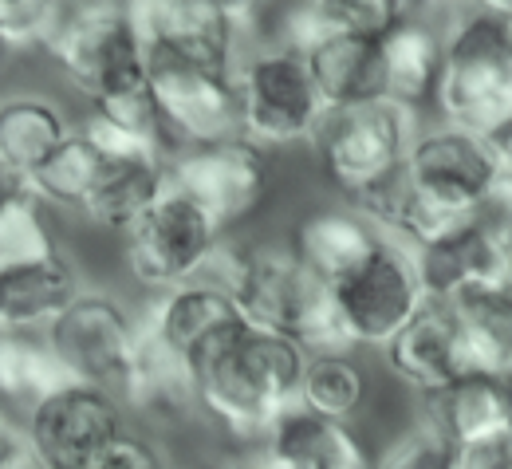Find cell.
<instances>
[{
  "mask_svg": "<svg viewBox=\"0 0 512 469\" xmlns=\"http://www.w3.org/2000/svg\"><path fill=\"white\" fill-rule=\"evenodd\" d=\"M304 363L300 343L241 320L190 355L201 414L237 442H264L272 422L300 402Z\"/></svg>",
  "mask_w": 512,
  "mask_h": 469,
  "instance_id": "cell-1",
  "label": "cell"
},
{
  "mask_svg": "<svg viewBox=\"0 0 512 469\" xmlns=\"http://www.w3.org/2000/svg\"><path fill=\"white\" fill-rule=\"evenodd\" d=\"M457 320L469 367L512 383V288L477 284L446 304Z\"/></svg>",
  "mask_w": 512,
  "mask_h": 469,
  "instance_id": "cell-24",
  "label": "cell"
},
{
  "mask_svg": "<svg viewBox=\"0 0 512 469\" xmlns=\"http://www.w3.org/2000/svg\"><path fill=\"white\" fill-rule=\"evenodd\" d=\"M138 335H142V320L130 316L127 304L103 292H83L48 328V347L71 383L99 387L119 399L130 359L138 351Z\"/></svg>",
  "mask_w": 512,
  "mask_h": 469,
  "instance_id": "cell-9",
  "label": "cell"
},
{
  "mask_svg": "<svg viewBox=\"0 0 512 469\" xmlns=\"http://www.w3.org/2000/svg\"><path fill=\"white\" fill-rule=\"evenodd\" d=\"M24 469H44V466H36V462H32V466H24Z\"/></svg>",
  "mask_w": 512,
  "mask_h": 469,
  "instance_id": "cell-42",
  "label": "cell"
},
{
  "mask_svg": "<svg viewBox=\"0 0 512 469\" xmlns=\"http://www.w3.org/2000/svg\"><path fill=\"white\" fill-rule=\"evenodd\" d=\"M241 123L256 146H296L316 142L327 103L312 79L308 56L268 44L249 52L237 67Z\"/></svg>",
  "mask_w": 512,
  "mask_h": 469,
  "instance_id": "cell-6",
  "label": "cell"
},
{
  "mask_svg": "<svg viewBox=\"0 0 512 469\" xmlns=\"http://www.w3.org/2000/svg\"><path fill=\"white\" fill-rule=\"evenodd\" d=\"M170 190V162L150 150H130V154H107L103 174L83 205V217L103 225V229H123L130 225Z\"/></svg>",
  "mask_w": 512,
  "mask_h": 469,
  "instance_id": "cell-22",
  "label": "cell"
},
{
  "mask_svg": "<svg viewBox=\"0 0 512 469\" xmlns=\"http://www.w3.org/2000/svg\"><path fill=\"white\" fill-rule=\"evenodd\" d=\"M64 67L71 87L91 103L130 91L150 79L146 40L134 20V4H79L67 8L64 24L48 48Z\"/></svg>",
  "mask_w": 512,
  "mask_h": 469,
  "instance_id": "cell-5",
  "label": "cell"
},
{
  "mask_svg": "<svg viewBox=\"0 0 512 469\" xmlns=\"http://www.w3.org/2000/svg\"><path fill=\"white\" fill-rule=\"evenodd\" d=\"M272 170L264 146L253 138H229L213 146H190L170 162V190L201 205L221 229L249 221L268 198Z\"/></svg>",
  "mask_w": 512,
  "mask_h": 469,
  "instance_id": "cell-12",
  "label": "cell"
},
{
  "mask_svg": "<svg viewBox=\"0 0 512 469\" xmlns=\"http://www.w3.org/2000/svg\"><path fill=\"white\" fill-rule=\"evenodd\" d=\"M103 162H107V154L91 142V134L75 131L44 166H36L24 178V190L36 201L64 205V209H79L83 213V205H87L99 174H103Z\"/></svg>",
  "mask_w": 512,
  "mask_h": 469,
  "instance_id": "cell-28",
  "label": "cell"
},
{
  "mask_svg": "<svg viewBox=\"0 0 512 469\" xmlns=\"http://www.w3.org/2000/svg\"><path fill=\"white\" fill-rule=\"evenodd\" d=\"M501 174H505V162L485 134L461 131L449 123L418 131L406 154L410 186L426 201L446 205L453 213H469Z\"/></svg>",
  "mask_w": 512,
  "mask_h": 469,
  "instance_id": "cell-14",
  "label": "cell"
},
{
  "mask_svg": "<svg viewBox=\"0 0 512 469\" xmlns=\"http://www.w3.org/2000/svg\"><path fill=\"white\" fill-rule=\"evenodd\" d=\"M442 40L446 60L434 95L442 123L493 138L512 119V4L457 8Z\"/></svg>",
  "mask_w": 512,
  "mask_h": 469,
  "instance_id": "cell-3",
  "label": "cell"
},
{
  "mask_svg": "<svg viewBox=\"0 0 512 469\" xmlns=\"http://www.w3.org/2000/svg\"><path fill=\"white\" fill-rule=\"evenodd\" d=\"M379 241L383 233L371 221H363L355 209H316L296 221L288 249L323 284H339L379 249Z\"/></svg>",
  "mask_w": 512,
  "mask_h": 469,
  "instance_id": "cell-21",
  "label": "cell"
},
{
  "mask_svg": "<svg viewBox=\"0 0 512 469\" xmlns=\"http://www.w3.org/2000/svg\"><path fill=\"white\" fill-rule=\"evenodd\" d=\"M24 434L36 466L44 469H95L103 454L127 434L123 402L99 387L67 383L52 399L28 410Z\"/></svg>",
  "mask_w": 512,
  "mask_h": 469,
  "instance_id": "cell-10",
  "label": "cell"
},
{
  "mask_svg": "<svg viewBox=\"0 0 512 469\" xmlns=\"http://www.w3.org/2000/svg\"><path fill=\"white\" fill-rule=\"evenodd\" d=\"M241 308L237 300L217 288V284H205V280H193V284H182L174 292H162L154 296L142 328L154 332L170 351H178L186 363L197 347H205L213 335H221L225 328L241 324Z\"/></svg>",
  "mask_w": 512,
  "mask_h": 469,
  "instance_id": "cell-20",
  "label": "cell"
},
{
  "mask_svg": "<svg viewBox=\"0 0 512 469\" xmlns=\"http://www.w3.org/2000/svg\"><path fill=\"white\" fill-rule=\"evenodd\" d=\"M367 395L363 367L347 351H312L300 379V406L316 410L323 418L347 422Z\"/></svg>",
  "mask_w": 512,
  "mask_h": 469,
  "instance_id": "cell-30",
  "label": "cell"
},
{
  "mask_svg": "<svg viewBox=\"0 0 512 469\" xmlns=\"http://www.w3.org/2000/svg\"><path fill=\"white\" fill-rule=\"evenodd\" d=\"M383 363L398 383L422 391L426 399L473 375L457 320L446 304H426L422 316L383 347Z\"/></svg>",
  "mask_w": 512,
  "mask_h": 469,
  "instance_id": "cell-16",
  "label": "cell"
},
{
  "mask_svg": "<svg viewBox=\"0 0 512 469\" xmlns=\"http://www.w3.org/2000/svg\"><path fill=\"white\" fill-rule=\"evenodd\" d=\"M422 418H430L457 450H465L512 422V383L473 371L430 395Z\"/></svg>",
  "mask_w": 512,
  "mask_h": 469,
  "instance_id": "cell-25",
  "label": "cell"
},
{
  "mask_svg": "<svg viewBox=\"0 0 512 469\" xmlns=\"http://www.w3.org/2000/svg\"><path fill=\"white\" fill-rule=\"evenodd\" d=\"M36 458H32V446H28V434L16 426V422H8L4 414H0V469H24L32 466Z\"/></svg>",
  "mask_w": 512,
  "mask_h": 469,
  "instance_id": "cell-37",
  "label": "cell"
},
{
  "mask_svg": "<svg viewBox=\"0 0 512 469\" xmlns=\"http://www.w3.org/2000/svg\"><path fill=\"white\" fill-rule=\"evenodd\" d=\"M331 300H335V316H339L347 343L379 347V351L398 332H406L430 304L426 284L418 276L414 249L390 237H383L379 249L351 276L331 284Z\"/></svg>",
  "mask_w": 512,
  "mask_h": 469,
  "instance_id": "cell-7",
  "label": "cell"
},
{
  "mask_svg": "<svg viewBox=\"0 0 512 469\" xmlns=\"http://www.w3.org/2000/svg\"><path fill=\"white\" fill-rule=\"evenodd\" d=\"M64 111L40 95H12L0 103V166L24 186V178L44 166L67 138H71Z\"/></svg>",
  "mask_w": 512,
  "mask_h": 469,
  "instance_id": "cell-27",
  "label": "cell"
},
{
  "mask_svg": "<svg viewBox=\"0 0 512 469\" xmlns=\"http://www.w3.org/2000/svg\"><path fill=\"white\" fill-rule=\"evenodd\" d=\"M134 20L146 40V52H166L190 64L237 75V52L241 36L249 32L253 8L213 0H150L134 4Z\"/></svg>",
  "mask_w": 512,
  "mask_h": 469,
  "instance_id": "cell-13",
  "label": "cell"
},
{
  "mask_svg": "<svg viewBox=\"0 0 512 469\" xmlns=\"http://www.w3.org/2000/svg\"><path fill=\"white\" fill-rule=\"evenodd\" d=\"M375 469H457V446L430 418H418L379 454Z\"/></svg>",
  "mask_w": 512,
  "mask_h": 469,
  "instance_id": "cell-33",
  "label": "cell"
},
{
  "mask_svg": "<svg viewBox=\"0 0 512 469\" xmlns=\"http://www.w3.org/2000/svg\"><path fill=\"white\" fill-rule=\"evenodd\" d=\"M64 12V4L44 0H0V48H52Z\"/></svg>",
  "mask_w": 512,
  "mask_h": 469,
  "instance_id": "cell-32",
  "label": "cell"
},
{
  "mask_svg": "<svg viewBox=\"0 0 512 469\" xmlns=\"http://www.w3.org/2000/svg\"><path fill=\"white\" fill-rule=\"evenodd\" d=\"M505 288H512V241L505 245Z\"/></svg>",
  "mask_w": 512,
  "mask_h": 469,
  "instance_id": "cell-40",
  "label": "cell"
},
{
  "mask_svg": "<svg viewBox=\"0 0 512 469\" xmlns=\"http://www.w3.org/2000/svg\"><path fill=\"white\" fill-rule=\"evenodd\" d=\"M457 469H512V422L457 450Z\"/></svg>",
  "mask_w": 512,
  "mask_h": 469,
  "instance_id": "cell-35",
  "label": "cell"
},
{
  "mask_svg": "<svg viewBox=\"0 0 512 469\" xmlns=\"http://www.w3.org/2000/svg\"><path fill=\"white\" fill-rule=\"evenodd\" d=\"M205 284L225 288L241 316L272 335H284L312 351H351L339 328L331 284L300 265L288 245H245L233 249L221 241L209 268L201 272Z\"/></svg>",
  "mask_w": 512,
  "mask_h": 469,
  "instance_id": "cell-2",
  "label": "cell"
},
{
  "mask_svg": "<svg viewBox=\"0 0 512 469\" xmlns=\"http://www.w3.org/2000/svg\"><path fill=\"white\" fill-rule=\"evenodd\" d=\"M16 190H20V182H16V178H12V174H8L4 166H0V205H4V201L12 198Z\"/></svg>",
  "mask_w": 512,
  "mask_h": 469,
  "instance_id": "cell-39",
  "label": "cell"
},
{
  "mask_svg": "<svg viewBox=\"0 0 512 469\" xmlns=\"http://www.w3.org/2000/svg\"><path fill=\"white\" fill-rule=\"evenodd\" d=\"M414 138L418 111H406L394 99H375L327 111L316 131V150L331 186L343 198H355L406 166Z\"/></svg>",
  "mask_w": 512,
  "mask_h": 469,
  "instance_id": "cell-4",
  "label": "cell"
},
{
  "mask_svg": "<svg viewBox=\"0 0 512 469\" xmlns=\"http://www.w3.org/2000/svg\"><path fill=\"white\" fill-rule=\"evenodd\" d=\"M260 450L276 469H375L347 422L323 418L300 402L272 422Z\"/></svg>",
  "mask_w": 512,
  "mask_h": 469,
  "instance_id": "cell-17",
  "label": "cell"
},
{
  "mask_svg": "<svg viewBox=\"0 0 512 469\" xmlns=\"http://www.w3.org/2000/svg\"><path fill=\"white\" fill-rule=\"evenodd\" d=\"M249 469H276V466H272V462L264 458V450H260V462H256V466H249Z\"/></svg>",
  "mask_w": 512,
  "mask_h": 469,
  "instance_id": "cell-41",
  "label": "cell"
},
{
  "mask_svg": "<svg viewBox=\"0 0 512 469\" xmlns=\"http://www.w3.org/2000/svg\"><path fill=\"white\" fill-rule=\"evenodd\" d=\"M0 56H4V48H0Z\"/></svg>",
  "mask_w": 512,
  "mask_h": 469,
  "instance_id": "cell-43",
  "label": "cell"
},
{
  "mask_svg": "<svg viewBox=\"0 0 512 469\" xmlns=\"http://www.w3.org/2000/svg\"><path fill=\"white\" fill-rule=\"evenodd\" d=\"M469 221H473L477 229H485L493 241L509 245L512 241V170H505V174L489 186V194L469 209Z\"/></svg>",
  "mask_w": 512,
  "mask_h": 469,
  "instance_id": "cell-34",
  "label": "cell"
},
{
  "mask_svg": "<svg viewBox=\"0 0 512 469\" xmlns=\"http://www.w3.org/2000/svg\"><path fill=\"white\" fill-rule=\"evenodd\" d=\"M327 111L386 99V36H335L308 52Z\"/></svg>",
  "mask_w": 512,
  "mask_h": 469,
  "instance_id": "cell-23",
  "label": "cell"
},
{
  "mask_svg": "<svg viewBox=\"0 0 512 469\" xmlns=\"http://www.w3.org/2000/svg\"><path fill=\"white\" fill-rule=\"evenodd\" d=\"M119 402H123V410H134L142 422H150L158 430H182L201 414L190 363L146 328L138 335V351L130 359Z\"/></svg>",
  "mask_w": 512,
  "mask_h": 469,
  "instance_id": "cell-15",
  "label": "cell"
},
{
  "mask_svg": "<svg viewBox=\"0 0 512 469\" xmlns=\"http://www.w3.org/2000/svg\"><path fill=\"white\" fill-rule=\"evenodd\" d=\"M446 60V40L434 24L418 20L414 12L386 36V99L406 111H418L438 95Z\"/></svg>",
  "mask_w": 512,
  "mask_h": 469,
  "instance_id": "cell-26",
  "label": "cell"
},
{
  "mask_svg": "<svg viewBox=\"0 0 512 469\" xmlns=\"http://www.w3.org/2000/svg\"><path fill=\"white\" fill-rule=\"evenodd\" d=\"M67 371L52 355L48 339H28L24 332H0V399L20 402V406H40L64 391Z\"/></svg>",
  "mask_w": 512,
  "mask_h": 469,
  "instance_id": "cell-29",
  "label": "cell"
},
{
  "mask_svg": "<svg viewBox=\"0 0 512 469\" xmlns=\"http://www.w3.org/2000/svg\"><path fill=\"white\" fill-rule=\"evenodd\" d=\"M414 261L430 304H449L477 284H505V245L477 229L469 217L442 241L414 249Z\"/></svg>",
  "mask_w": 512,
  "mask_h": 469,
  "instance_id": "cell-18",
  "label": "cell"
},
{
  "mask_svg": "<svg viewBox=\"0 0 512 469\" xmlns=\"http://www.w3.org/2000/svg\"><path fill=\"white\" fill-rule=\"evenodd\" d=\"M150 91L182 150L245 138L237 75L190 64L166 52H146Z\"/></svg>",
  "mask_w": 512,
  "mask_h": 469,
  "instance_id": "cell-11",
  "label": "cell"
},
{
  "mask_svg": "<svg viewBox=\"0 0 512 469\" xmlns=\"http://www.w3.org/2000/svg\"><path fill=\"white\" fill-rule=\"evenodd\" d=\"M410 16L406 4L394 0H316L292 4L276 16V44L300 56L316 52L335 36H390Z\"/></svg>",
  "mask_w": 512,
  "mask_h": 469,
  "instance_id": "cell-19",
  "label": "cell"
},
{
  "mask_svg": "<svg viewBox=\"0 0 512 469\" xmlns=\"http://www.w3.org/2000/svg\"><path fill=\"white\" fill-rule=\"evenodd\" d=\"M95 469H166V466H162L158 450H154L146 438L123 434V438L103 454V462H99Z\"/></svg>",
  "mask_w": 512,
  "mask_h": 469,
  "instance_id": "cell-36",
  "label": "cell"
},
{
  "mask_svg": "<svg viewBox=\"0 0 512 469\" xmlns=\"http://www.w3.org/2000/svg\"><path fill=\"white\" fill-rule=\"evenodd\" d=\"M489 142H493V150L501 154V162H505V170H512V119H509V123H505V127H501V131L493 134Z\"/></svg>",
  "mask_w": 512,
  "mask_h": 469,
  "instance_id": "cell-38",
  "label": "cell"
},
{
  "mask_svg": "<svg viewBox=\"0 0 512 469\" xmlns=\"http://www.w3.org/2000/svg\"><path fill=\"white\" fill-rule=\"evenodd\" d=\"M221 241L225 229L201 205L178 190H166L127 229V268L142 288L162 296L201 280Z\"/></svg>",
  "mask_w": 512,
  "mask_h": 469,
  "instance_id": "cell-8",
  "label": "cell"
},
{
  "mask_svg": "<svg viewBox=\"0 0 512 469\" xmlns=\"http://www.w3.org/2000/svg\"><path fill=\"white\" fill-rule=\"evenodd\" d=\"M52 257H60V253H56L52 229L40 217V201L20 186L0 205V272L40 265Z\"/></svg>",
  "mask_w": 512,
  "mask_h": 469,
  "instance_id": "cell-31",
  "label": "cell"
}]
</instances>
